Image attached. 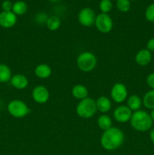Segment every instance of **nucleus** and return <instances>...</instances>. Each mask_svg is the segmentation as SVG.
Returning a JSON list of instances; mask_svg holds the SVG:
<instances>
[{"label": "nucleus", "instance_id": "20e7f679", "mask_svg": "<svg viewBox=\"0 0 154 155\" xmlns=\"http://www.w3.org/2000/svg\"><path fill=\"white\" fill-rule=\"evenodd\" d=\"M98 60L94 53L91 51H83L80 53L76 59V64L79 69L85 73L93 71L97 66Z\"/></svg>", "mask_w": 154, "mask_h": 155}, {"label": "nucleus", "instance_id": "39448f33", "mask_svg": "<svg viewBox=\"0 0 154 155\" xmlns=\"http://www.w3.org/2000/svg\"><path fill=\"white\" fill-rule=\"evenodd\" d=\"M8 111L11 116L15 118H23L30 114V109L22 100L14 99L8 104Z\"/></svg>", "mask_w": 154, "mask_h": 155}, {"label": "nucleus", "instance_id": "4be33fe9", "mask_svg": "<svg viewBox=\"0 0 154 155\" xmlns=\"http://www.w3.org/2000/svg\"><path fill=\"white\" fill-rule=\"evenodd\" d=\"M46 26L48 29L51 31H56L60 28V25H61V21L60 18L55 15H52V16L49 17L46 21Z\"/></svg>", "mask_w": 154, "mask_h": 155}, {"label": "nucleus", "instance_id": "0eeeda50", "mask_svg": "<svg viewBox=\"0 0 154 155\" xmlns=\"http://www.w3.org/2000/svg\"><path fill=\"white\" fill-rule=\"evenodd\" d=\"M110 96L113 101L117 104L124 102L128 97L127 87L122 83H115L110 90Z\"/></svg>", "mask_w": 154, "mask_h": 155}, {"label": "nucleus", "instance_id": "c85d7f7f", "mask_svg": "<svg viewBox=\"0 0 154 155\" xmlns=\"http://www.w3.org/2000/svg\"><path fill=\"white\" fill-rule=\"evenodd\" d=\"M149 139H150L151 142L154 144V128L149 132Z\"/></svg>", "mask_w": 154, "mask_h": 155}, {"label": "nucleus", "instance_id": "7ed1b4c3", "mask_svg": "<svg viewBox=\"0 0 154 155\" xmlns=\"http://www.w3.org/2000/svg\"><path fill=\"white\" fill-rule=\"evenodd\" d=\"M76 114L79 117L83 119H89L95 116L97 112L96 101L91 98L81 100L76 106Z\"/></svg>", "mask_w": 154, "mask_h": 155}, {"label": "nucleus", "instance_id": "aec40b11", "mask_svg": "<svg viewBox=\"0 0 154 155\" xmlns=\"http://www.w3.org/2000/svg\"><path fill=\"white\" fill-rule=\"evenodd\" d=\"M28 6L27 4L24 1H17L13 4V8H12V12L17 16L24 15L27 13Z\"/></svg>", "mask_w": 154, "mask_h": 155}, {"label": "nucleus", "instance_id": "9b49d317", "mask_svg": "<svg viewBox=\"0 0 154 155\" xmlns=\"http://www.w3.org/2000/svg\"><path fill=\"white\" fill-rule=\"evenodd\" d=\"M17 15L12 12H2L0 13V27L3 28H11L17 24Z\"/></svg>", "mask_w": 154, "mask_h": 155}, {"label": "nucleus", "instance_id": "7c9ffc66", "mask_svg": "<svg viewBox=\"0 0 154 155\" xmlns=\"http://www.w3.org/2000/svg\"><path fill=\"white\" fill-rule=\"evenodd\" d=\"M48 1L51 2H59L60 1V0H48Z\"/></svg>", "mask_w": 154, "mask_h": 155}, {"label": "nucleus", "instance_id": "412c9836", "mask_svg": "<svg viewBox=\"0 0 154 155\" xmlns=\"http://www.w3.org/2000/svg\"><path fill=\"white\" fill-rule=\"evenodd\" d=\"M142 102L146 108L149 109V110L154 109V89L146 92V94L143 97Z\"/></svg>", "mask_w": 154, "mask_h": 155}, {"label": "nucleus", "instance_id": "cd10ccee", "mask_svg": "<svg viewBox=\"0 0 154 155\" xmlns=\"http://www.w3.org/2000/svg\"><path fill=\"white\" fill-rule=\"evenodd\" d=\"M146 49L149 50L150 52L154 51V37L149 39L146 42Z\"/></svg>", "mask_w": 154, "mask_h": 155}, {"label": "nucleus", "instance_id": "1a4fd4ad", "mask_svg": "<svg viewBox=\"0 0 154 155\" xmlns=\"http://www.w3.org/2000/svg\"><path fill=\"white\" fill-rule=\"evenodd\" d=\"M132 114V110L127 105H119L113 111V117L118 123L125 124L129 122Z\"/></svg>", "mask_w": 154, "mask_h": 155}, {"label": "nucleus", "instance_id": "5701e85b", "mask_svg": "<svg viewBox=\"0 0 154 155\" xmlns=\"http://www.w3.org/2000/svg\"><path fill=\"white\" fill-rule=\"evenodd\" d=\"M131 1L129 0H116V8L121 12H128L131 9Z\"/></svg>", "mask_w": 154, "mask_h": 155}, {"label": "nucleus", "instance_id": "393cba45", "mask_svg": "<svg viewBox=\"0 0 154 155\" xmlns=\"http://www.w3.org/2000/svg\"><path fill=\"white\" fill-rule=\"evenodd\" d=\"M145 18L149 22H154V3L149 5L145 11Z\"/></svg>", "mask_w": 154, "mask_h": 155}, {"label": "nucleus", "instance_id": "4468645a", "mask_svg": "<svg viewBox=\"0 0 154 155\" xmlns=\"http://www.w3.org/2000/svg\"><path fill=\"white\" fill-rule=\"evenodd\" d=\"M34 73L35 75L38 78L45 80V79H48L51 75L52 70H51V67L47 64H40L35 68Z\"/></svg>", "mask_w": 154, "mask_h": 155}, {"label": "nucleus", "instance_id": "f3484780", "mask_svg": "<svg viewBox=\"0 0 154 155\" xmlns=\"http://www.w3.org/2000/svg\"><path fill=\"white\" fill-rule=\"evenodd\" d=\"M143 102H142V99L139 95H136V94H133L130 96L128 97L127 98V106L131 109L132 111H137V110H140L141 107Z\"/></svg>", "mask_w": 154, "mask_h": 155}, {"label": "nucleus", "instance_id": "6e6552de", "mask_svg": "<svg viewBox=\"0 0 154 155\" xmlns=\"http://www.w3.org/2000/svg\"><path fill=\"white\" fill-rule=\"evenodd\" d=\"M96 14L91 8H83L80 10L78 15V21L82 26L90 27L95 24L96 19Z\"/></svg>", "mask_w": 154, "mask_h": 155}, {"label": "nucleus", "instance_id": "2eb2a0df", "mask_svg": "<svg viewBox=\"0 0 154 155\" xmlns=\"http://www.w3.org/2000/svg\"><path fill=\"white\" fill-rule=\"evenodd\" d=\"M96 107L98 111L103 114H106L110 111L111 109L112 102L110 98L103 95V96L99 97L96 100Z\"/></svg>", "mask_w": 154, "mask_h": 155}, {"label": "nucleus", "instance_id": "f03ea898", "mask_svg": "<svg viewBox=\"0 0 154 155\" xmlns=\"http://www.w3.org/2000/svg\"><path fill=\"white\" fill-rule=\"evenodd\" d=\"M129 122L131 127L138 132L148 131L150 130L153 124L150 114L143 110L134 111Z\"/></svg>", "mask_w": 154, "mask_h": 155}, {"label": "nucleus", "instance_id": "2f4dec72", "mask_svg": "<svg viewBox=\"0 0 154 155\" xmlns=\"http://www.w3.org/2000/svg\"><path fill=\"white\" fill-rule=\"evenodd\" d=\"M129 1H137V0H129Z\"/></svg>", "mask_w": 154, "mask_h": 155}, {"label": "nucleus", "instance_id": "b1692460", "mask_svg": "<svg viewBox=\"0 0 154 155\" xmlns=\"http://www.w3.org/2000/svg\"><path fill=\"white\" fill-rule=\"evenodd\" d=\"M99 8L101 13L108 14L113 8V2L111 0H101L100 2Z\"/></svg>", "mask_w": 154, "mask_h": 155}, {"label": "nucleus", "instance_id": "f8f14e48", "mask_svg": "<svg viewBox=\"0 0 154 155\" xmlns=\"http://www.w3.org/2000/svg\"><path fill=\"white\" fill-rule=\"evenodd\" d=\"M134 60L139 66L145 67L150 63L152 60V54L149 50L143 48L137 51V54H135Z\"/></svg>", "mask_w": 154, "mask_h": 155}, {"label": "nucleus", "instance_id": "6ab92c4d", "mask_svg": "<svg viewBox=\"0 0 154 155\" xmlns=\"http://www.w3.org/2000/svg\"><path fill=\"white\" fill-rule=\"evenodd\" d=\"M12 77L11 71L7 64H0V83H5L10 81Z\"/></svg>", "mask_w": 154, "mask_h": 155}, {"label": "nucleus", "instance_id": "c756f323", "mask_svg": "<svg viewBox=\"0 0 154 155\" xmlns=\"http://www.w3.org/2000/svg\"><path fill=\"white\" fill-rule=\"evenodd\" d=\"M150 114V117H151V118H152V121L154 122V109L151 110V112H150V114Z\"/></svg>", "mask_w": 154, "mask_h": 155}, {"label": "nucleus", "instance_id": "423d86ee", "mask_svg": "<svg viewBox=\"0 0 154 155\" xmlns=\"http://www.w3.org/2000/svg\"><path fill=\"white\" fill-rule=\"evenodd\" d=\"M95 25L99 32L108 33L113 30V21L108 14L101 13L96 16Z\"/></svg>", "mask_w": 154, "mask_h": 155}, {"label": "nucleus", "instance_id": "9d476101", "mask_svg": "<svg viewBox=\"0 0 154 155\" xmlns=\"http://www.w3.org/2000/svg\"><path fill=\"white\" fill-rule=\"evenodd\" d=\"M32 98L37 104H45L49 100V91L45 86H37L32 91Z\"/></svg>", "mask_w": 154, "mask_h": 155}, {"label": "nucleus", "instance_id": "ddd939ff", "mask_svg": "<svg viewBox=\"0 0 154 155\" xmlns=\"http://www.w3.org/2000/svg\"><path fill=\"white\" fill-rule=\"evenodd\" d=\"M10 83L11 85L14 89L22 90V89H26L28 86L29 80L26 76L21 74H18L12 76L11 78Z\"/></svg>", "mask_w": 154, "mask_h": 155}, {"label": "nucleus", "instance_id": "f257e3e1", "mask_svg": "<svg viewBox=\"0 0 154 155\" xmlns=\"http://www.w3.org/2000/svg\"><path fill=\"white\" fill-rule=\"evenodd\" d=\"M125 140V135L120 129L111 127L105 130L101 137V146L107 151H114L122 146Z\"/></svg>", "mask_w": 154, "mask_h": 155}, {"label": "nucleus", "instance_id": "a878e982", "mask_svg": "<svg viewBox=\"0 0 154 155\" xmlns=\"http://www.w3.org/2000/svg\"><path fill=\"white\" fill-rule=\"evenodd\" d=\"M12 8H13V4L9 0H5L2 4V8L3 12H12Z\"/></svg>", "mask_w": 154, "mask_h": 155}, {"label": "nucleus", "instance_id": "dca6fc26", "mask_svg": "<svg viewBox=\"0 0 154 155\" xmlns=\"http://www.w3.org/2000/svg\"><path fill=\"white\" fill-rule=\"evenodd\" d=\"M72 96L79 100H82L88 97V90L87 87L82 84H76L72 87Z\"/></svg>", "mask_w": 154, "mask_h": 155}, {"label": "nucleus", "instance_id": "bb28decb", "mask_svg": "<svg viewBox=\"0 0 154 155\" xmlns=\"http://www.w3.org/2000/svg\"><path fill=\"white\" fill-rule=\"evenodd\" d=\"M146 84L150 89H154V72L151 73L146 77Z\"/></svg>", "mask_w": 154, "mask_h": 155}, {"label": "nucleus", "instance_id": "a211bd4d", "mask_svg": "<svg viewBox=\"0 0 154 155\" xmlns=\"http://www.w3.org/2000/svg\"><path fill=\"white\" fill-rule=\"evenodd\" d=\"M97 123H98V127L104 131L113 127V120L111 117L107 114H101V116H99Z\"/></svg>", "mask_w": 154, "mask_h": 155}]
</instances>
